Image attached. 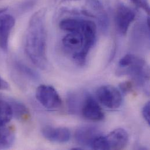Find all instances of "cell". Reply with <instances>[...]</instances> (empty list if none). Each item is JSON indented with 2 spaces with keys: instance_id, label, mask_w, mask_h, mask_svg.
<instances>
[{
  "instance_id": "1",
  "label": "cell",
  "mask_w": 150,
  "mask_h": 150,
  "mask_svg": "<svg viewBox=\"0 0 150 150\" xmlns=\"http://www.w3.org/2000/svg\"><path fill=\"white\" fill-rule=\"evenodd\" d=\"M46 13V9L42 8L31 16L27 28L25 45V52L29 59L41 70L46 69L48 66Z\"/></svg>"
},
{
  "instance_id": "11",
  "label": "cell",
  "mask_w": 150,
  "mask_h": 150,
  "mask_svg": "<svg viewBox=\"0 0 150 150\" xmlns=\"http://www.w3.org/2000/svg\"><path fill=\"white\" fill-rule=\"evenodd\" d=\"M101 135L100 131L95 126H82L75 132V140L80 145L90 147L92 142Z\"/></svg>"
},
{
  "instance_id": "15",
  "label": "cell",
  "mask_w": 150,
  "mask_h": 150,
  "mask_svg": "<svg viewBox=\"0 0 150 150\" xmlns=\"http://www.w3.org/2000/svg\"><path fill=\"white\" fill-rule=\"evenodd\" d=\"M83 21L82 19L67 18L60 22L59 26L62 30L69 32L80 31L82 29Z\"/></svg>"
},
{
  "instance_id": "13",
  "label": "cell",
  "mask_w": 150,
  "mask_h": 150,
  "mask_svg": "<svg viewBox=\"0 0 150 150\" xmlns=\"http://www.w3.org/2000/svg\"><path fill=\"white\" fill-rule=\"evenodd\" d=\"M15 137L13 127L6 126L0 127V150L10 149L14 143Z\"/></svg>"
},
{
  "instance_id": "24",
  "label": "cell",
  "mask_w": 150,
  "mask_h": 150,
  "mask_svg": "<svg viewBox=\"0 0 150 150\" xmlns=\"http://www.w3.org/2000/svg\"><path fill=\"white\" fill-rule=\"evenodd\" d=\"M8 9V8H0V15L4 13Z\"/></svg>"
},
{
  "instance_id": "4",
  "label": "cell",
  "mask_w": 150,
  "mask_h": 150,
  "mask_svg": "<svg viewBox=\"0 0 150 150\" xmlns=\"http://www.w3.org/2000/svg\"><path fill=\"white\" fill-rule=\"evenodd\" d=\"M36 98L45 108L55 110L60 108L62 100L56 89L50 85H41L36 91Z\"/></svg>"
},
{
  "instance_id": "6",
  "label": "cell",
  "mask_w": 150,
  "mask_h": 150,
  "mask_svg": "<svg viewBox=\"0 0 150 150\" xmlns=\"http://www.w3.org/2000/svg\"><path fill=\"white\" fill-rule=\"evenodd\" d=\"M96 95L99 102L109 109H117L122 104L121 93L112 85H105L100 86L97 90Z\"/></svg>"
},
{
  "instance_id": "7",
  "label": "cell",
  "mask_w": 150,
  "mask_h": 150,
  "mask_svg": "<svg viewBox=\"0 0 150 150\" xmlns=\"http://www.w3.org/2000/svg\"><path fill=\"white\" fill-rule=\"evenodd\" d=\"M15 23L12 15L6 13L0 15V50L4 52L8 50L9 35Z\"/></svg>"
},
{
  "instance_id": "2",
  "label": "cell",
  "mask_w": 150,
  "mask_h": 150,
  "mask_svg": "<svg viewBox=\"0 0 150 150\" xmlns=\"http://www.w3.org/2000/svg\"><path fill=\"white\" fill-rule=\"evenodd\" d=\"M81 32L84 37V45L82 50L73 56L75 63L79 66H83L87 59L90 50L93 48L97 39V27L94 22L83 19Z\"/></svg>"
},
{
  "instance_id": "18",
  "label": "cell",
  "mask_w": 150,
  "mask_h": 150,
  "mask_svg": "<svg viewBox=\"0 0 150 150\" xmlns=\"http://www.w3.org/2000/svg\"><path fill=\"white\" fill-rule=\"evenodd\" d=\"M89 147L93 150H110L106 137L102 135L96 137L92 142Z\"/></svg>"
},
{
  "instance_id": "21",
  "label": "cell",
  "mask_w": 150,
  "mask_h": 150,
  "mask_svg": "<svg viewBox=\"0 0 150 150\" xmlns=\"http://www.w3.org/2000/svg\"><path fill=\"white\" fill-rule=\"evenodd\" d=\"M37 0H25L22 2L20 5V9L22 11L29 10L31 9L36 4Z\"/></svg>"
},
{
  "instance_id": "22",
  "label": "cell",
  "mask_w": 150,
  "mask_h": 150,
  "mask_svg": "<svg viewBox=\"0 0 150 150\" xmlns=\"http://www.w3.org/2000/svg\"><path fill=\"white\" fill-rule=\"evenodd\" d=\"M120 87L123 92H127L131 91L132 88V84L130 82L127 81L121 83L120 85Z\"/></svg>"
},
{
  "instance_id": "16",
  "label": "cell",
  "mask_w": 150,
  "mask_h": 150,
  "mask_svg": "<svg viewBox=\"0 0 150 150\" xmlns=\"http://www.w3.org/2000/svg\"><path fill=\"white\" fill-rule=\"evenodd\" d=\"M13 112L9 102L0 100V127L6 126L12 119Z\"/></svg>"
},
{
  "instance_id": "3",
  "label": "cell",
  "mask_w": 150,
  "mask_h": 150,
  "mask_svg": "<svg viewBox=\"0 0 150 150\" xmlns=\"http://www.w3.org/2000/svg\"><path fill=\"white\" fill-rule=\"evenodd\" d=\"M121 69H123L121 70L122 74L130 75L140 86H145L146 84H149V68L146 62L139 56L133 54L130 64L127 67Z\"/></svg>"
},
{
  "instance_id": "14",
  "label": "cell",
  "mask_w": 150,
  "mask_h": 150,
  "mask_svg": "<svg viewBox=\"0 0 150 150\" xmlns=\"http://www.w3.org/2000/svg\"><path fill=\"white\" fill-rule=\"evenodd\" d=\"M9 103L12 109L13 116L18 120L25 122L29 119L30 113L29 110L24 104L15 100H11Z\"/></svg>"
},
{
  "instance_id": "8",
  "label": "cell",
  "mask_w": 150,
  "mask_h": 150,
  "mask_svg": "<svg viewBox=\"0 0 150 150\" xmlns=\"http://www.w3.org/2000/svg\"><path fill=\"white\" fill-rule=\"evenodd\" d=\"M82 113L83 117L92 121H100L104 118V113L95 99L88 95L83 102Z\"/></svg>"
},
{
  "instance_id": "20",
  "label": "cell",
  "mask_w": 150,
  "mask_h": 150,
  "mask_svg": "<svg viewBox=\"0 0 150 150\" xmlns=\"http://www.w3.org/2000/svg\"><path fill=\"white\" fill-rule=\"evenodd\" d=\"M142 115L145 119V120L147 122L148 125L150 126V102L149 101L146 103V105L144 106L143 110H142Z\"/></svg>"
},
{
  "instance_id": "10",
  "label": "cell",
  "mask_w": 150,
  "mask_h": 150,
  "mask_svg": "<svg viewBox=\"0 0 150 150\" xmlns=\"http://www.w3.org/2000/svg\"><path fill=\"white\" fill-rule=\"evenodd\" d=\"M62 43L65 49L72 53L73 56L80 52L84 45V37L81 30L69 32L63 39Z\"/></svg>"
},
{
  "instance_id": "19",
  "label": "cell",
  "mask_w": 150,
  "mask_h": 150,
  "mask_svg": "<svg viewBox=\"0 0 150 150\" xmlns=\"http://www.w3.org/2000/svg\"><path fill=\"white\" fill-rule=\"evenodd\" d=\"M133 4L139 8L144 10L148 15L150 13V7L149 0H130Z\"/></svg>"
},
{
  "instance_id": "9",
  "label": "cell",
  "mask_w": 150,
  "mask_h": 150,
  "mask_svg": "<svg viewBox=\"0 0 150 150\" xmlns=\"http://www.w3.org/2000/svg\"><path fill=\"white\" fill-rule=\"evenodd\" d=\"M42 133L46 140L59 143L69 142L71 137L69 129L64 127H54L47 126L42 129Z\"/></svg>"
},
{
  "instance_id": "23",
  "label": "cell",
  "mask_w": 150,
  "mask_h": 150,
  "mask_svg": "<svg viewBox=\"0 0 150 150\" xmlns=\"http://www.w3.org/2000/svg\"><path fill=\"white\" fill-rule=\"evenodd\" d=\"M9 88V83L0 75V90H6Z\"/></svg>"
},
{
  "instance_id": "12",
  "label": "cell",
  "mask_w": 150,
  "mask_h": 150,
  "mask_svg": "<svg viewBox=\"0 0 150 150\" xmlns=\"http://www.w3.org/2000/svg\"><path fill=\"white\" fill-rule=\"evenodd\" d=\"M109 149L123 150L129 142V134L123 128L116 129L106 136Z\"/></svg>"
},
{
  "instance_id": "17",
  "label": "cell",
  "mask_w": 150,
  "mask_h": 150,
  "mask_svg": "<svg viewBox=\"0 0 150 150\" xmlns=\"http://www.w3.org/2000/svg\"><path fill=\"white\" fill-rule=\"evenodd\" d=\"M15 67L19 73L31 80L37 81L39 79V74L36 71L21 62H16Z\"/></svg>"
},
{
  "instance_id": "5",
  "label": "cell",
  "mask_w": 150,
  "mask_h": 150,
  "mask_svg": "<svg viewBox=\"0 0 150 150\" xmlns=\"http://www.w3.org/2000/svg\"><path fill=\"white\" fill-rule=\"evenodd\" d=\"M136 12L129 6L119 2L117 4L115 21L117 32L122 36L126 35L130 24L136 18Z\"/></svg>"
}]
</instances>
